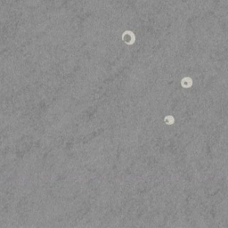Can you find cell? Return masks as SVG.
Segmentation results:
<instances>
[{"label":"cell","instance_id":"cell-2","mask_svg":"<svg viewBox=\"0 0 228 228\" xmlns=\"http://www.w3.org/2000/svg\"><path fill=\"white\" fill-rule=\"evenodd\" d=\"M164 121H165L166 124L172 125V124H174V122H175V120H174L173 116H171V115H168V116H166L165 118H164Z\"/></svg>","mask_w":228,"mask_h":228},{"label":"cell","instance_id":"cell-1","mask_svg":"<svg viewBox=\"0 0 228 228\" xmlns=\"http://www.w3.org/2000/svg\"><path fill=\"white\" fill-rule=\"evenodd\" d=\"M181 85L183 88H191L192 85V78L189 77L184 78L181 81Z\"/></svg>","mask_w":228,"mask_h":228}]
</instances>
